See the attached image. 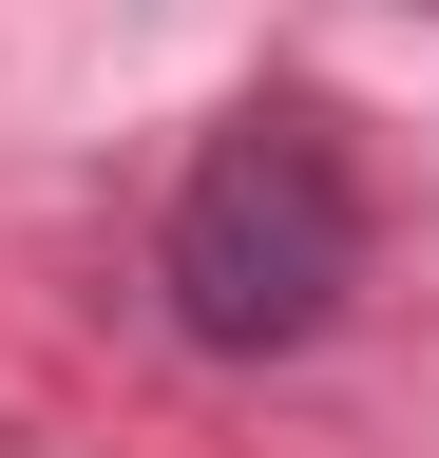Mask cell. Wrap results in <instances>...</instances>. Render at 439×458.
<instances>
[{
  "mask_svg": "<svg viewBox=\"0 0 439 458\" xmlns=\"http://www.w3.org/2000/svg\"><path fill=\"white\" fill-rule=\"evenodd\" d=\"M363 249H382V210H363L344 114L249 96L230 134L173 172V210H153V306H173V344H210V363H287V344L344 325Z\"/></svg>",
  "mask_w": 439,
  "mask_h": 458,
  "instance_id": "obj_1",
  "label": "cell"
}]
</instances>
